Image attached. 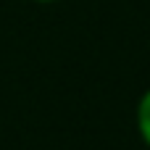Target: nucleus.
I'll return each instance as SVG.
<instances>
[{"instance_id":"1","label":"nucleus","mask_w":150,"mask_h":150,"mask_svg":"<svg viewBox=\"0 0 150 150\" xmlns=\"http://www.w3.org/2000/svg\"><path fill=\"white\" fill-rule=\"evenodd\" d=\"M137 132H140L142 142L150 148V90L142 92V98L137 103Z\"/></svg>"},{"instance_id":"2","label":"nucleus","mask_w":150,"mask_h":150,"mask_svg":"<svg viewBox=\"0 0 150 150\" xmlns=\"http://www.w3.org/2000/svg\"><path fill=\"white\" fill-rule=\"evenodd\" d=\"M37 3H58V0H37Z\"/></svg>"}]
</instances>
